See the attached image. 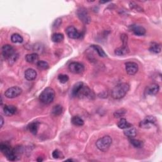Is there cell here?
I'll return each instance as SVG.
<instances>
[{
    "label": "cell",
    "instance_id": "1",
    "mask_svg": "<svg viewBox=\"0 0 162 162\" xmlns=\"http://www.w3.org/2000/svg\"><path fill=\"white\" fill-rule=\"evenodd\" d=\"M130 86L127 83H120L116 85L111 90V97L115 99H120L124 98L128 91H129Z\"/></svg>",
    "mask_w": 162,
    "mask_h": 162
},
{
    "label": "cell",
    "instance_id": "2",
    "mask_svg": "<svg viewBox=\"0 0 162 162\" xmlns=\"http://www.w3.org/2000/svg\"><path fill=\"white\" fill-rule=\"evenodd\" d=\"M55 97V92L52 87H48L44 89L40 95V100L44 105L52 103Z\"/></svg>",
    "mask_w": 162,
    "mask_h": 162
},
{
    "label": "cell",
    "instance_id": "3",
    "mask_svg": "<svg viewBox=\"0 0 162 162\" xmlns=\"http://www.w3.org/2000/svg\"><path fill=\"white\" fill-rule=\"evenodd\" d=\"M111 143H112V139L109 136H105L102 138L99 139L96 141V147L100 151L103 152H107L110 148Z\"/></svg>",
    "mask_w": 162,
    "mask_h": 162
},
{
    "label": "cell",
    "instance_id": "4",
    "mask_svg": "<svg viewBox=\"0 0 162 162\" xmlns=\"http://www.w3.org/2000/svg\"><path fill=\"white\" fill-rule=\"evenodd\" d=\"M0 149H1V153L6 156V158L9 160V161H16V156L14 154L13 152V149L11 148L9 145L7 144H4L1 143L0 144Z\"/></svg>",
    "mask_w": 162,
    "mask_h": 162
},
{
    "label": "cell",
    "instance_id": "5",
    "mask_svg": "<svg viewBox=\"0 0 162 162\" xmlns=\"http://www.w3.org/2000/svg\"><path fill=\"white\" fill-rule=\"evenodd\" d=\"M22 93V89L20 87L17 86H14L8 89L4 93V96L7 98L12 99L20 96Z\"/></svg>",
    "mask_w": 162,
    "mask_h": 162
},
{
    "label": "cell",
    "instance_id": "6",
    "mask_svg": "<svg viewBox=\"0 0 162 162\" xmlns=\"http://www.w3.org/2000/svg\"><path fill=\"white\" fill-rule=\"evenodd\" d=\"M69 71L74 74H79L84 71V66L83 64L77 61H73L69 65Z\"/></svg>",
    "mask_w": 162,
    "mask_h": 162
},
{
    "label": "cell",
    "instance_id": "7",
    "mask_svg": "<svg viewBox=\"0 0 162 162\" xmlns=\"http://www.w3.org/2000/svg\"><path fill=\"white\" fill-rule=\"evenodd\" d=\"M77 14L79 19L84 24H89L91 22V18L89 17V14L86 10L84 8H80L77 10Z\"/></svg>",
    "mask_w": 162,
    "mask_h": 162
},
{
    "label": "cell",
    "instance_id": "8",
    "mask_svg": "<svg viewBox=\"0 0 162 162\" xmlns=\"http://www.w3.org/2000/svg\"><path fill=\"white\" fill-rule=\"evenodd\" d=\"M92 95V91L89 87L87 86H85L84 84L81 89H79V91H78L76 97L79 98H89Z\"/></svg>",
    "mask_w": 162,
    "mask_h": 162
},
{
    "label": "cell",
    "instance_id": "9",
    "mask_svg": "<svg viewBox=\"0 0 162 162\" xmlns=\"http://www.w3.org/2000/svg\"><path fill=\"white\" fill-rule=\"evenodd\" d=\"M15 53V52L13 47L10 45V44H4L2 47V54L5 59L8 60Z\"/></svg>",
    "mask_w": 162,
    "mask_h": 162
},
{
    "label": "cell",
    "instance_id": "10",
    "mask_svg": "<svg viewBox=\"0 0 162 162\" xmlns=\"http://www.w3.org/2000/svg\"><path fill=\"white\" fill-rule=\"evenodd\" d=\"M139 70L138 65L132 61H128L125 63V70L127 73L130 75H135Z\"/></svg>",
    "mask_w": 162,
    "mask_h": 162
},
{
    "label": "cell",
    "instance_id": "11",
    "mask_svg": "<svg viewBox=\"0 0 162 162\" xmlns=\"http://www.w3.org/2000/svg\"><path fill=\"white\" fill-rule=\"evenodd\" d=\"M155 122L156 119L153 116H147L146 118L140 122L139 126L141 128H148L151 127V126L153 125V124H155Z\"/></svg>",
    "mask_w": 162,
    "mask_h": 162
},
{
    "label": "cell",
    "instance_id": "12",
    "mask_svg": "<svg viewBox=\"0 0 162 162\" xmlns=\"http://www.w3.org/2000/svg\"><path fill=\"white\" fill-rule=\"evenodd\" d=\"M66 33L67 34L68 37L71 38V39H74V40H76V39H79L81 36V33L77 30L75 27L74 26H69L67 28H66Z\"/></svg>",
    "mask_w": 162,
    "mask_h": 162
},
{
    "label": "cell",
    "instance_id": "13",
    "mask_svg": "<svg viewBox=\"0 0 162 162\" xmlns=\"http://www.w3.org/2000/svg\"><path fill=\"white\" fill-rule=\"evenodd\" d=\"M130 29L134 34L138 36H144L145 34H146V29L141 25H132L130 27Z\"/></svg>",
    "mask_w": 162,
    "mask_h": 162
},
{
    "label": "cell",
    "instance_id": "14",
    "mask_svg": "<svg viewBox=\"0 0 162 162\" xmlns=\"http://www.w3.org/2000/svg\"><path fill=\"white\" fill-rule=\"evenodd\" d=\"M25 78L29 81H32L36 79L37 77V72L35 70L32 69H28L25 70L24 73Z\"/></svg>",
    "mask_w": 162,
    "mask_h": 162
},
{
    "label": "cell",
    "instance_id": "15",
    "mask_svg": "<svg viewBox=\"0 0 162 162\" xmlns=\"http://www.w3.org/2000/svg\"><path fill=\"white\" fill-rule=\"evenodd\" d=\"M160 86L157 84H152L146 88V93L148 95H156L159 92Z\"/></svg>",
    "mask_w": 162,
    "mask_h": 162
},
{
    "label": "cell",
    "instance_id": "16",
    "mask_svg": "<svg viewBox=\"0 0 162 162\" xmlns=\"http://www.w3.org/2000/svg\"><path fill=\"white\" fill-rule=\"evenodd\" d=\"M3 111L5 115L10 116L16 113V108L13 105H5L3 108Z\"/></svg>",
    "mask_w": 162,
    "mask_h": 162
},
{
    "label": "cell",
    "instance_id": "17",
    "mask_svg": "<svg viewBox=\"0 0 162 162\" xmlns=\"http://www.w3.org/2000/svg\"><path fill=\"white\" fill-rule=\"evenodd\" d=\"M129 49L127 45H123V46L116 48L115 50V54L117 56H124L128 53Z\"/></svg>",
    "mask_w": 162,
    "mask_h": 162
},
{
    "label": "cell",
    "instance_id": "18",
    "mask_svg": "<svg viewBox=\"0 0 162 162\" xmlns=\"http://www.w3.org/2000/svg\"><path fill=\"white\" fill-rule=\"evenodd\" d=\"M25 60L28 63H37V61H39V56L37 53L28 54L25 56Z\"/></svg>",
    "mask_w": 162,
    "mask_h": 162
},
{
    "label": "cell",
    "instance_id": "19",
    "mask_svg": "<svg viewBox=\"0 0 162 162\" xmlns=\"http://www.w3.org/2000/svg\"><path fill=\"white\" fill-rule=\"evenodd\" d=\"M124 134L129 138L135 137L137 135V130L134 127H131L129 128H125V130L124 131Z\"/></svg>",
    "mask_w": 162,
    "mask_h": 162
},
{
    "label": "cell",
    "instance_id": "20",
    "mask_svg": "<svg viewBox=\"0 0 162 162\" xmlns=\"http://www.w3.org/2000/svg\"><path fill=\"white\" fill-rule=\"evenodd\" d=\"M149 50L152 53H153L155 54H158L161 52V44L157 43H152L149 46Z\"/></svg>",
    "mask_w": 162,
    "mask_h": 162
},
{
    "label": "cell",
    "instance_id": "21",
    "mask_svg": "<svg viewBox=\"0 0 162 162\" xmlns=\"http://www.w3.org/2000/svg\"><path fill=\"white\" fill-rule=\"evenodd\" d=\"M39 125H40V123L38 122H33L28 125V129L29 131L34 135H36L37 131H38V128H39Z\"/></svg>",
    "mask_w": 162,
    "mask_h": 162
},
{
    "label": "cell",
    "instance_id": "22",
    "mask_svg": "<svg viewBox=\"0 0 162 162\" xmlns=\"http://www.w3.org/2000/svg\"><path fill=\"white\" fill-rule=\"evenodd\" d=\"M117 125L121 129H125V128L132 127V124L127 122L125 119H121L118 122V124H117Z\"/></svg>",
    "mask_w": 162,
    "mask_h": 162
},
{
    "label": "cell",
    "instance_id": "23",
    "mask_svg": "<svg viewBox=\"0 0 162 162\" xmlns=\"http://www.w3.org/2000/svg\"><path fill=\"white\" fill-rule=\"evenodd\" d=\"M64 40V36L61 33H54L52 36V40L53 42L58 43L62 42Z\"/></svg>",
    "mask_w": 162,
    "mask_h": 162
},
{
    "label": "cell",
    "instance_id": "24",
    "mask_svg": "<svg viewBox=\"0 0 162 162\" xmlns=\"http://www.w3.org/2000/svg\"><path fill=\"white\" fill-rule=\"evenodd\" d=\"M72 122L74 125L76 126H82L84 124V121L83 120V119L80 117L79 116H74L72 119Z\"/></svg>",
    "mask_w": 162,
    "mask_h": 162
},
{
    "label": "cell",
    "instance_id": "25",
    "mask_svg": "<svg viewBox=\"0 0 162 162\" xmlns=\"http://www.w3.org/2000/svg\"><path fill=\"white\" fill-rule=\"evenodd\" d=\"M91 48L94 49L95 51L97 52V53L98 54V55L99 56V57H106L107 56V54H106L105 52H104V50L103 49V48L102 47H100L98 45H95V44H93V45L91 46Z\"/></svg>",
    "mask_w": 162,
    "mask_h": 162
},
{
    "label": "cell",
    "instance_id": "26",
    "mask_svg": "<svg viewBox=\"0 0 162 162\" xmlns=\"http://www.w3.org/2000/svg\"><path fill=\"white\" fill-rule=\"evenodd\" d=\"M84 85V83L82 82H77L75 84L73 88L72 89V96L74 97H76V95L78 93V91H79V89H81V87Z\"/></svg>",
    "mask_w": 162,
    "mask_h": 162
},
{
    "label": "cell",
    "instance_id": "27",
    "mask_svg": "<svg viewBox=\"0 0 162 162\" xmlns=\"http://www.w3.org/2000/svg\"><path fill=\"white\" fill-rule=\"evenodd\" d=\"M63 112V107L60 105H55L52 109V113L54 116H59Z\"/></svg>",
    "mask_w": 162,
    "mask_h": 162
},
{
    "label": "cell",
    "instance_id": "28",
    "mask_svg": "<svg viewBox=\"0 0 162 162\" xmlns=\"http://www.w3.org/2000/svg\"><path fill=\"white\" fill-rule=\"evenodd\" d=\"M130 143L134 147L136 148H141L143 146V141H141L140 140H138V139L131 138Z\"/></svg>",
    "mask_w": 162,
    "mask_h": 162
},
{
    "label": "cell",
    "instance_id": "29",
    "mask_svg": "<svg viewBox=\"0 0 162 162\" xmlns=\"http://www.w3.org/2000/svg\"><path fill=\"white\" fill-rule=\"evenodd\" d=\"M11 41L13 43H22L23 42L24 40L20 34H13L11 36Z\"/></svg>",
    "mask_w": 162,
    "mask_h": 162
},
{
    "label": "cell",
    "instance_id": "30",
    "mask_svg": "<svg viewBox=\"0 0 162 162\" xmlns=\"http://www.w3.org/2000/svg\"><path fill=\"white\" fill-rule=\"evenodd\" d=\"M37 66L39 69L42 70H47L49 67V64L46 62V61L43 60L38 61L37 63Z\"/></svg>",
    "mask_w": 162,
    "mask_h": 162
},
{
    "label": "cell",
    "instance_id": "31",
    "mask_svg": "<svg viewBox=\"0 0 162 162\" xmlns=\"http://www.w3.org/2000/svg\"><path fill=\"white\" fill-rule=\"evenodd\" d=\"M58 79L61 84H65L69 80V77L67 75L65 74H60L58 77Z\"/></svg>",
    "mask_w": 162,
    "mask_h": 162
},
{
    "label": "cell",
    "instance_id": "32",
    "mask_svg": "<svg viewBox=\"0 0 162 162\" xmlns=\"http://www.w3.org/2000/svg\"><path fill=\"white\" fill-rule=\"evenodd\" d=\"M52 156H53V158H54V159H60V158H62L64 157L63 153H61L60 151H59L58 149L54 150L52 153Z\"/></svg>",
    "mask_w": 162,
    "mask_h": 162
},
{
    "label": "cell",
    "instance_id": "33",
    "mask_svg": "<svg viewBox=\"0 0 162 162\" xmlns=\"http://www.w3.org/2000/svg\"><path fill=\"white\" fill-rule=\"evenodd\" d=\"M126 113V110L124 109H120L116 110L115 112L114 113V116L115 118H120V117H122V116H124Z\"/></svg>",
    "mask_w": 162,
    "mask_h": 162
},
{
    "label": "cell",
    "instance_id": "34",
    "mask_svg": "<svg viewBox=\"0 0 162 162\" xmlns=\"http://www.w3.org/2000/svg\"><path fill=\"white\" fill-rule=\"evenodd\" d=\"M19 58V54L17 53H15L12 57H11L10 58H9L8 60V62H9V64L10 65H12L13 64L15 61L17 60Z\"/></svg>",
    "mask_w": 162,
    "mask_h": 162
},
{
    "label": "cell",
    "instance_id": "35",
    "mask_svg": "<svg viewBox=\"0 0 162 162\" xmlns=\"http://www.w3.org/2000/svg\"><path fill=\"white\" fill-rule=\"evenodd\" d=\"M121 39L123 42V45H127V40H128L127 35L122 34L121 36Z\"/></svg>",
    "mask_w": 162,
    "mask_h": 162
},
{
    "label": "cell",
    "instance_id": "36",
    "mask_svg": "<svg viewBox=\"0 0 162 162\" xmlns=\"http://www.w3.org/2000/svg\"><path fill=\"white\" fill-rule=\"evenodd\" d=\"M61 20L60 19H58L57 20H55L54 24L53 25V27H55V28H57L61 25Z\"/></svg>",
    "mask_w": 162,
    "mask_h": 162
},
{
    "label": "cell",
    "instance_id": "37",
    "mask_svg": "<svg viewBox=\"0 0 162 162\" xmlns=\"http://www.w3.org/2000/svg\"><path fill=\"white\" fill-rule=\"evenodd\" d=\"M3 123H4L3 118V116H1V127H3Z\"/></svg>",
    "mask_w": 162,
    "mask_h": 162
},
{
    "label": "cell",
    "instance_id": "38",
    "mask_svg": "<svg viewBox=\"0 0 162 162\" xmlns=\"http://www.w3.org/2000/svg\"><path fill=\"white\" fill-rule=\"evenodd\" d=\"M43 160L42 158H40V159H37V161H42Z\"/></svg>",
    "mask_w": 162,
    "mask_h": 162
}]
</instances>
